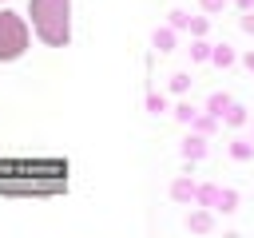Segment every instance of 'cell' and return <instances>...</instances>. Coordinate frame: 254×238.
Segmentation results:
<instances>
[{
  "mask_svg": "<svg viewBox=\"0 0 254 238\" xmlns=\"http://www.w3.org/2000/svg\"><path fill=\"white\" fill-rule=\"evenodd\" d=\"M214 210H222V214H234V210H238V190H230V186H218V202H214Z\"/></svg>",
  "mask_w": 254,
  "mask_h": 238,
  "instance_id": "52a82bcc",
  "label": "cell"
},
{
  "mask_svg": "<svg viewBox=\"0 0 254 238\" xmlns=\"http://www.w3.org/2000/svg\"><path fill=\"white\" fill-rule=\"evenodd\" d=\"M190 127H194V135H202V139H206V135H214V127H218V119H210L206 111H198Z\"/></svg>",
  "mask_w": 254,
  "mask_h": 238,
  "instance_id": "7c38bea8",
  "label": "cell"
},
{
  "mask_svg": "<svg viewBox=\"0 0 254 238\" xmlns=\"http://www.w3.org/2000/svg\"><path fill=\"white\" fill-rule=\"evenodd\" d=\"M250 143H254V139H250Z\"/></svg>",
  "mask_w": 254,
  "mask_h": 238,
  "instance_id": "cb8c5ba5",
  "label": "cell"
},
{
  "mask_svg": "<svg viewBox=\"0 0 254 238\" xmlns=\"http://www.w3.org/2000/svg\"><path fill=\"white\" fill-rule=\"evenodd\" d=\"M246 119H250V115H246V107H242V103H230V107H226V115H222V123H226V127H242Z\"/></svg>",
  "mask_w": 254,
  "mask_h": 238,
  "instance_id": "8fae6325",
  "label": "cell"
},
{
  "mask_svg": "<svg viewBox=\"0 0 254 238\" xmlns=\"http://www.w3.org/2000/svg\"><path fill=\"white\" fill-rule=\"evenodd\" d=\"M234 60H238V56H234V48H230V44H218V48L210 52V63H214V67H230Z\"/></svg>",
  "mask_w": 254,
  "mask_h": 238,
  "instance_id": "30bf717a",
  "label": "cell"
},
{
  "mask_svg": "<svg viewBox=\"0 0 254 238\" xmlns=\"http://www.w3.org/2000/svg\"><path fill=\"white\" fill-rule=\"evenodd\" d=\"M28 16H32V32L48 48L71 44V0H32Z\"/></svg>",
  "mask_w": 254,
  "mask_h": 238,
  "instance_id": "6da1fadb",
  "label": "cell"
},
{
  "mask_svg": "<svg viewBox=\"0 0 254 238\" xmlns=\"http://www.w3.org/2000/svg\"><path fill=\"white\" fill-rule=\"evenodd\" d=\"M206 28H210V20H206V16H190V24H187V32H190L194 40H202V36H206Z\"/></svg>",
  "mask_w": 254,
  "mask_h": 238,
  "instance_id": "9a60e30c",
  "label": "cell"
},
{
  "mask_svg": "<svg viewBox=\"0 0 254 238\" xmlns=\"http://www.w3.org/2000/svg\"><path fill=\"white\" fill-rule=\"evenodd\" d=\"M179 151H183V159H190V163H194V159H202V155H206V139H202V135H187Z\"/></svg>",
  "mask_w": 254,
  "mask_h": 238,
  "instance_id": "8992f818",
  "label": "cell"
},
{
  "mask_svg": "<svg viewBox=\"0 0 254 238\" xmlns=\"http://www.w3.org/2000/svg\"><path fill=\"white\" fill-rule=\"evenodd\" d=\"M234 4H238L242 12H250V8H254V0H234Z\"/></svg>",
  "mask_w": 254,
  "mask_h": 238,
  "instance_id": "7402d4cb",
  "label": "cell"
},
{
  "mask_svg": "<svg viewBox=\"0 0 254 238\" xmlns=\"http://www.w3.org/2000/svg\"><path fill=\"white\" fill-rule=\"evenodd\" d=\"M246 67H250V71H254V52H246Z\"/></svg>",
  "mask_w": 254,
  "mask_h": 238,
  "instance_id": "603a6c76",
  "label": "cell"
},
{
  "mask_svg": "<svg viewBox=\"0 0 254 238\" xmlns=\"http://www.w3.org/2000/svg\"><path fill=\"white\" fill-rule=\"evenodd\" d=\"M187 226H190L194 234H206V230L214 226V214H210V210H202V206H190V214H187Z\"/></svg>",
  "mask_w": 254,
  "mask_h": 238,
  "instance_id": "277c9868",
  "label": "cell"
},
{
  "mask_svg": "<svg viewBox=\"0 0 254 238\" xmlns=\"http://www.w3.org/2000/svg\"><path fill=\"white\" fill-rule=\"evenodd\" d=\"M230 159H238V163L254 159V143H250V139H234V143H230Z\"/></svg>",
  "mask_w": 254,
  "mask_h": 238,
  "instance_id": "4fadbf2b",
  "label": "cell"
},
{
  "mask_svg": "<svg viewBox=\"0 0 254 238\" xmlns=\"http://www.w3.org/2000/svg\"><path fill=\"white\" fill-rule=\"evenodd\" d=\"M187 87H190V75H187V71H175V75H171V91H175V95H183Z\"/></svg>",
  "mask_w": 254,
  "mask_h": 238,
  "instance_id": "d6986e66",
  "label": "cell"
},
{
  "mask_svg": "<svg viewBox=\"0 0 254 238\" xmlns=\"http://www.w3.org/2000/svg\"><path fill=\"white\" fill-rule=\"evenodd\" d=\"M198 4H202V12H210V16H218V12H222V8L230 4V0H198Z\"/></svg>",
  "mask_w": 254,
  "mask_h": 238,
  "instance_id": "ffe728a7",
  "label": "cell"
},
{
  "mask_svg": "<svg viewBox=\"0 0 254 238\" xmlns=\"http://www.w3.org/2000/svg\"><path fill=\"white\" fill-rule=\"evenodd\" d=\"M194 190H198V182H190L187 175H179V178L171 182V198L183 202V206H194Z\"/></svg>",
  "mask_w": 254,
  "mask_h": 238,
  "instance_id": "3957f363",
  "label": "cell"
},
{
  "mask_svg": "<svg viewBox=\"0 0 254 238\" xmlns=\"http://www.w3.org/2000/svg\"><path fill=\"white\" fill-rule=\"evenodd\" d=\"M147 111H151V115L167 111V95H159V91H147Z\"/></svg>",
  "mask_w": 254,
  "mask_h": 238,
  "instance_id": "e0dca14e",
  "label": "cell"
},
{
  "mask_svg": "<svg viewBox=\"0 0 254 238\" xmlns=\"http://www.w3.org/2000/svg\"><path fill=\"white\" fill-rule=\"evenodd\" d=\"M242 32H250V36H254V12H246V16H242Z\"/></svg>",
  "mask_w": 254,
  "mask_h": 238,
  "instance_id": "44dd1931",
  "label": "cell"
},
{
  "mask_svg": "<svg viewBox=\"0 0 254 238\" xmlns=\"http://www.w3.org/2000/svg\"><path fill=\"white\" fill-rule=\"evenodd\" d=\"M214 202H218V186H198L194 190V206H202V210H214Z\"/></svg>",
  "mask_w": 254,
  "mask_h": 238,
  "instance_id": "9c48e42d",
  "label": "cell"
},
{
  "mask_svg": "<svg viewBox=\"0 0 254 238\" xmlns=\"http://www.w3.org/2000/svg\"><path fill=\"white\" fill-rule=\"evenodd\" d=\"M151 44L159 48V52H175V28H155V36H151Z\"/></svg>",
  "mask_w": 254,
  "mask_h": 238,
  "instance_id": "ba28073f",
  "label": "cell"
},
{
  "mask_svg": "<svg viewBox=\"0 0 254 238\" xmlns=\"http://www.w3.org/2000/svg\"><path fill=\"white\" fill-rule=\"evenodd\" d=\"M230 103H234V99H230V95H226V91H214V95H210V99H206V115H210V119H218V123H222V115H226V107H230Z\"/></svg>",
  "mask_w": 254,
  "mask_h": 238,
  "instance_id": "5b68a950",
  "label": "cell"
},
{
  "mask_svg": "<svg viewBox=\"0 0 254 238\" xmlns=\"http://www.w3.org/2000/svg\"><path fill=\"white\" fill-rule=\"evenodd\" d=\"M28 52V20L20 12L0 8V63H12Z\"/></svg>",
  "mask_w": 254,
  "mask_h": 238,
  "instance_id": "7a4b0ae2",
  "label": "cell"
},
{
  "mask_svg": "<svg viewBox=\"0 0 254 238\" xmlns=\"http://www.w3.org/2000/svg\"><path fill=\"white\" fill-rule=\"evenodd\" d=\"M167 16H171V20H167V28H175V32H183V28L190 24V16H187L183 8H175V12H167Z\"/></svg>",
  "mask_w": 254,
  "mask_h": 238,
  "instance_id": "2e32d148",
  "label": "cell"
},
{
  "mask_svg": "<svg viewBox=\"0 0 254 238\" xmlns=\"http://www.w3.org/2000/svg\"><path fill=\"white\" fill-rule=\"evenodd\" d=\"M194 115H198L194 103H179V107H175V119H179V123H194Z\"/></svg>",
  "mask_w": 254,
  "mask_h": 238,
  "instance_id": "ac0fdd59",
  "label": "cell"
},
{
  "mask_svg": "<svg viewBox=\"0 0 254 238\" xmlns=\"http://www.w3.org/2000/svg\"><path fill=\"white\" fill-rule=\"evenodd\" d=\"M210 52H214V44H206V40H190V60H194V63L210 60Z\"/></svg>",
  "mask_w": 254,
  "mask_h": 238,
  "instance_id": "5bb4252c",
  "label": "cell"
}]
</instances>
